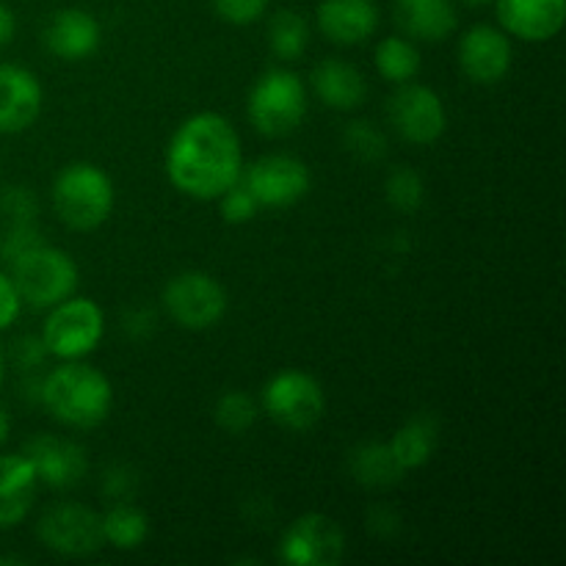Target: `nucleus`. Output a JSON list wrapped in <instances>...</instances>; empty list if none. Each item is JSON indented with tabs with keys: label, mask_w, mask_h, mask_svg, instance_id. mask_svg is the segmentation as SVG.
<instances>
[{
	"label": "nucleus",
	"mask_w": 566,
	"mask_h": 566,
	"mask_svg": "<svg viewBox=\"0 0 566 566\" xmlns=\"http://www.w3.org/2000/svg\"><path fill=\"white\" fill-rule=\"evenodd\" d=\"M44 44L55 59L81 61L99 48V22L83 9H64L44 28Z\"/></svg>",
	"instance_id": "obj_19"
},
{
	"label": "nucleus",
	"mask_w": 566,
	"mask_h": 566,
	"mask_svg": "<svg viewBox=\"0 0 566 566\" xmlns=\"http://www.w3.org/2000/svg\"><path fill=\"white\" fill-rule=\"evenodd\" d=\"M254 420H258V403L249 392L230 390L216 403V423L230 434H243L252 429Z\"/></svg>",
	"instance_id": "obj_27"
},
{
	"label": "nucleus",
	"mask_w": 566,
	"mask_h": 566,
	"mask_svg": "<svg viewBox=\"0 0 566 566\" xmlns=\"http://www.w3.org/2000/svg\"><path fill=\"white\" fill-rule=\"evenodd\" d=\"M346 556V534L326 514H304L285 531L280 558L293 566H335Z\"/></svg>",
	"instance_id": "obj_10"
},
{
	"label": "nucleus",
	"mask_w": 566,
	"mask_h": 566,
	"mask_svg": "<svg viewBox=\"0 0 566 566\" xmlns=\"http://www.w3.org/2000/svg\"><path fill=\"white\" fill-rule=\"evenodd\" d=\"M0 213L9 224H28V221L36 219L39 202L31 193V188H9V191L0 197Z\"/></svg>",
	"instance_id": "obj_31"
},
{
	"label": "nucleus",
	"mask_w": 566,
	"mask_h": 566,
	"mask_svg": "<svg viewBox=\"0 0 566 566\" xmlns=\"http://www.w3.org/2000/svg\"><path fill=\"white\" fill-rule=\"evenodd\" d=\"M348 470L357 479V484L370 486V490L396 486L407 473L385 442H365V446L354 448L352 459H348Z\"/></svg>",
	"instance_id": "obj_23"
},
{
	"label": "nucleus",
	"mask_w": 566,
	"mask_h": 566,
	"mask_svg": "<svg viewBox=\"0 0 566 566\" xmlns=\"http://www.w3.org/2000/svg\"><path fill=\"white\" fill-rule=\"evenodd\" d=\"M99 523H103V539L116 551H136L149 534L147 514L142 509L130 506V501L114 503L105 512V517H99Z\"/></svg>",
	"instance_id": "obj_24"
},
{
	"label": "nucleus",
	"mask_w": 566,
	"mask_h": 566,
	"mask_svg": "<svg viewBox=\"0 0 566 566\" xmlns=\"http://www.w3.org/2000/svg\"><path fill=\"white\" fill-rule=\"evenodd\" d=\"M392 127L398 136L409 144H434L437 138L446 133L448 116L446 105H442L440 94L429 86H418V83H401L396 94L387 105Z\"/></svg>",
	"instance_id": "obj_12"
},
{
	"label": "nucleus",
	"mask_w": 566,
	"mask_h": 566,
	"mask_svg": "<svg viewBox=\"0 0 566 566\" xmlns=\"http://www.w3.org/2000/svg\"><path fill=\"white\" fill-rule=\"evenodd\" d=\"M343 144H346V149L354 158L368 160V164H376V160H381L387 155V136L374 122H352L346 127V133H343Z\"/></svg>",
	"instance_id": "obj_28"
},
{
	"label": "nucleus",
	"mask_w": 566,
	"mask_h": 566,
	"mask_svg": "<svg viewBox=\"0 0 566 566\" xmlns=\"http://www.w3.org/2000/svg\"><path fill=\"white\" fill-rule=\"evenodd\" d=\"M164 307L182 329H210L227 313V293L216 276L205 271H182L164 287Z\"/></svg>",
	"instance_id": "obj_7"
},
{
	"label": "nucleus",
	"mask_w": 566,
	"mask_h": 566,
	"mask_svg": "<svg viewBox=\"0 0 566 566\" xmlns=\"http://www.w3.org/2000/svg\"><path fill=\"white\" fill-rule=\"evenodd\" d=\"M122 332H127L133 340H144L155 332V315L149 310H130L122 321Z\"/></svg>",
	"instance_id": "obj_37"
},
{
	"label": "nucleus",
	"mask_w": 566,
	"mask_h": 566,
	"mask_svg": "<svg viewBox=\"0 0 566 566\" xmlns=\"http://www.w3.org/2000/svg\"><path fill=\"white\" fill-rule=\"evenodd\" d=\"M249 122L269 138L287 136L307 114V92L296 72L269 70L249 92Z\"/></svg>",
	"instance_id": "obj_5"
},
{
	"label": "nucleus",
	"mask_w": 566,
	"mask_h": 566,
	"mask_svg": "<svg viewBox=\"0 0 566 566\" xmlns=\"http://www.w3.org/2000/svg\"><path fill=\"white\" fill-rule=\"evenodd\" d=\"M39 539L48 551L66 558H86L103 547L99 514L81 503H61L39 520Z\"/></svg>",
	"instance_id": "obj_9"
},
{
	"label": "nucleus",
	"mask_w": 566,
	"mask_h": 566,
	"mask_svg": "<svg viewBox=\"0 0 566 566\" xmlns=\"http://www.w3.org/2000/svg\"><path fill=\"white\" fill-rule=\"evenodd\" d=\"M368 528L379 536H396L398 528H401V517L390 509H374L368 514Z\"/></svg>",
	"instance_id": "obj_38"
},
{
	"label": "nucleus",
	"mask_w": 566,
	"mask_h": 566,
	"mask_svg": "<svg viewBox=\"0 0 566 566\" xmlns=\"http://www.w3.org/2000/svg\"><path fill=\"white\" fill-rule=\"evenodd\" d=\"M103 492L114 503L130 501L138 492V473L133 468H127V464H114V468L105 470Z\"/></svg>",
	"instance_id": "obj_33"
},
{
	"label": "nucleus",
	"mask_w": 566,
	"mask_h": 566,
	"mask_svg": "<svg viewBox=\"0 0 566 566\" xmlns=\"http://www.w3.org/2000/svg\"><path fill=\"white\" fill-rule=\"evenodd\" d=\"M512 42L501 28L473 25L459 42V64L473 83L492 86L503 81L512 66Z\"/></svg>",
	"instance_id": "obj_14"
},
{
	"label": "nucleus",
	"mask_w": 566,
	"mask_h": 566,
	"mask_svg": "<svg viewBox=\"0 0 566 566\" xmlns=\"http://www.w3.org/2000/svg\"><path fill=\"white\" fill-rule=\"evenodd\" d=\"M9 431H11V420L9 415H6V409H0V446L9 440Z\"/></svg>",
	"instance_id": "obj_40"
},
{
	"label": "nucleus",
	"mask_w": 566,
	"mask_h": 566,
	"mask_svg": "<svg viewBox=\"0 0 566 566\" xmlns=\"http://www.w3.org/2000/svg\"><path fill=\"white\" fill-rule=\"evenodd\" d=\"M11 282L28 307L48 310L75 293L77 265L66 252L42 243L11 263Z\"/></svg>",
	"instance_id": "obj_4"
},
{
	"label": "nucleus",
	"mask_w": 566,
	"mask_h": 566,
	"mask_svg": "<svg viewBox=\"0 0 566 566\" xmlns=\"http://www.w3.org/2000/svg\"><path fill=\"white\" fill-rule=\"evenodd\" d=\"M39 401L64 426L94 429L108 418L114 390L97 368L70 363L44 376L42 387H39Z\"/></svg>",
	"instance_id": "obj_2"
},
{
	"label": "nucleus",
	"mask_w": 566,
	"mask_h": 566,
	"mask_svg": "<svg viewBox=\"0 0 566 566\" xmlns=\"http://www.w3.org/2000/svg\"><path fill=\"white\" fill-rule=\"evenodd\" d=\"M14 28H17L14 14H11L9 6L0 3V48L11 42V36H14Z\"/></svg>",
	"instance_id": "obj_39"
},
{
	"label": "nucleus",
	"mask_w": 566,
	"mask_h": 566,
	"mask_svg": "<svg viewBox=\"0 0 566 566\" xmlns=\"http://www.w3.org/2000/svg\"><path fill=\"white\" fill-rule=\"evenodd\" d=\"M385 188H387V202H390L396 210H401V213H415L426 199L423 180H420L418 171L407 169V166L392 171V175L387 177Z\"/></svg>",
	"instance_id": "obj_29"
},
{
	"label": "nucleus",
	"mask_w": 566,
	"mask_h": 566,
	"mask_svg": "<svg viewBox=\"0 0 566 566\" xmlns=\"http://www.w3.org/2000/svg\"><path fill=\"white\" fill-rule=\"evenodd\" d=\"M20 307H22V298L20 293H17L11 276L0 274V332H3L6 326L14 324V318L20 315Z\"/></svg>",
	"instance_id": "obj_36"
},
{
	"label": "nucleus",
	"mask_w": 566,
	"mask_h": 566,
	"mask_svg": "<svg viewBox=\"0 0 566 566\" xmlns=\"http://www.w3.org/2000/svg\"><path fill=\"white\" fill-rule=\"evenodd\" d=\"M379 9L374 0H321L318 28L329 42L359 44L374 36Z\"/></svg>",
	"instance_id": "obj_18"
},
{
	"label": "nucleus",
	"mask_w": 566,
	"mask_h": 566,
	"mask_svg": "<svg viewBox=\"0 0 566 566\" xmlns=\"http://www.w3.org/2000/svg\"><path fill=\"white\" fill-rule=\"evenodd\" d=\"M42 114V83L33 72L0 64V133H22Z\"/></svg>",
	"instance_id": "obj_15"
},
{
	"label": "nucleus",
	"mask_w": 566,
	"mask_h": 566,
	"mask_svg": "<svg viewBox=\"0 0 566 566\" xmlns=\"http://www.w3.org/2000/svg\"><path fill=\"white\" fill-rule=\"evenodd\" d=\"M213 6L221 20L232 22V25H249L263 14L269 0H213Z\"/></svg>",
	"instance_id": "obj_34"
},
{
	"label": "nucleus",
	"mask_w": 566,
	"mask_h": 566,
	"mask_svg": "<svg viewBox=\"0 0 566 566\" xmlns=\"http://www.w3.org/2000/svg\"><path fill=\"white\" fill-rule=\"evenodd\" d=\"M241 182L260 208H287L307 197L310 169L291 155H265L241 171Z\"/></svg>",
	"instance_id": "obj_11"
},
{
	"label": "nucleus",
	"mask_w": 566,
	"mask_h": 566,
	"mask_svg": "<svg viewBox=\"0 0 566 566\" xmlns=\"http://www.w3.org/2000/svg\"><path fill=\"white\" fill-rule=\"evenodd\" d=\"M241 138L230 119L205 111L182 122L166 149L171 186L193 199H219L241 180Z\"/></svg>",
	"instance_id": "obj_1"
},
{
	"label": "nucleus",
	"mask_w": 566,
	"mask_h": 566,
	"mask_svg": "<svg viewBox=\"0 0 566 566\" xmlns=\"http://www.w3.org/2000/svg\"><path fill=\"white\" fill-rule=\"evenodd\" d=\"M376 70L385 81L407 83L420 72V53L409 39L387 36L376 44Z\"/></svg>",
	"instance_id": "obj_26"
},
{
	"label": "nucleus",
	"mask_w": 566,
	"mask_h": 566,
	"mask_svg": "<svg viewBox=\"0 0 566 566\" xmlns=\"http://www.w3.org/2000/svg\"><path fill=\"white\" fill-rule=\"evenodd\" d=\"M36 486V470L25 453L0 457V528H14L31 514Z\"/></svg>",
	"instance_id": "obj_17"
},
{
	"label": "nucleus",
	"mask_w": 566,
	"mask_h": 566,
	"mask_svg": "<svg viewBox=\"0 0 566 566\" xmlns=\"http://www.w3.org/2000/svg\"><path fill=\"white\" fill-rule=\"evenodd\" d=\"M462 3H468V6H490V3H495V0H462Z\"/></svg>",
	"instance_id": "obj_41"
},
{
	"label": "nucleus",
	"mask_w": 566,
	"mask_h": 566,
	"mask_svg": "<svg viewBox=\"0 0 566 566\" xmlns=\"http://www.w3.org/2000/svg\"><path fill=\"white\" fill-rule=\"evenodd\" d=\"M310 44V25L298 11L282 9L269 22V48L276 59L296 61Z\"/></svg>",
	"instance_id": "obj_25"
},
{
	"label": "nucleus",
	"mask_w": 566,
	"mask_h": 566,
	"mask_svg": "<svg viewBox=\"0 0 566 566\" xmlns=\"http://www.w3.org/2000/svg\"><path fill=\"white\" fill-rule=\"evenodd\" d=\"M219 199H221V216H224L227 224H243V221L254 219V213H258L260 208L241 180H238L232 188H227Z\"/></svg>",
	"instance_id": "obj_32"
},
{
	"label": "nucleus",
	"mask_w": 566,
	"mask_h": 566,
	"mask_svg": "<svg viewBox=\"0 0 566 566\" xmlns=\"http://www.w3.org/2000/svg\"><path fill=\"white\" fill-rule=\"evenodd\" d=\"M437 440H440V423L434 415H415L396 431L390 451L403 470H418L429 464L431 453L437 451Z\"/></svg>",
	"instance_id": "obj_22"
},
{
	"label": "nucleus",
	"mask_w": 566,
	"mask_h": 566,
	"mask_svg": "<svg viewBox=\"0 0 566 566\" xmlns=\"http://www.w3.org/2000/svg\"><path fill=\"white\" fill-rule=\"evenodd\" d=\"M0 381H3V354H0Z\"/></svg>",
	"instance_id": "obj_42"
},
{
	"label": "nucleus",
	"mask_w": 566,
	"mask_h": 566,
	"mask_svg": "<svg viewBox=\"0 0 566 566\" xmlns=\"http://www.w3.org/2000/svg\"><path fill=\"white\" fill-rule=\"evenodd\" d=\"M105 318L97 302L86 296H70L53 307L42 329L48 354L61 359H81L103 340Z\"/></svg>",
	"instance_id": "obj_6"
},
{
	"label": "nucleus",
	"mask_w": 566,
	"mask_h": 566,
	"mask_svg": "<svg viewBox=\"0 0 566 566\" xmlns=\"http://www.w3.org/2000/svg\"><path fill=\"white\" fill-rule=\"evenodd\" d=\"M42 243L44 238L33 221H28V224H9L6 235L0 238V258L11 265L14 260H20L22 254L31 252V249L42 247Z\"/></svg>",
	"instance_id": "obj_30"
},
{
	"label": "nucleus",
	"mask_w": 566,
	"mask_h": 566,
	"mask_svg": "<svg viewBox=\"0 0 566 566\" xmlns=\"http://www.w3.org/2000/svg\"><path fill=\"white\" fill-rule=\"evenodd\" d=\"M263 407L287 431H307L324 418L326 398L318 381L302 370H282L265 385Z\"/></svg>",
	"instance_id": "obj_8"
},
{
	"label": "nucleus",
	"mask_w": 566,
	"mask_h": 566,
	"mask_svg": "<svg viewBox=\"0 0 566 566\" xmlns=\"http://www.w3.org/2000/svg\"><path fill=\"white\" fill-rule=\"evenodd\" d=\"M396 22L407 36L442 42L457 31L453 0H396Z\"/></svg>",
	"instance_id": "obj_21"
},
{
	"label": "nucleus",
	"mask_w": 566,
	"mask_h": 566,
	"mask_svg": "<svg viewBox=\"0 0 566 566\" xmlns=\"http://www.w3.org/2000/svg\"><path fill=\"white\" fill-rule=\"evenodd\" d=\"M22 453H25L28 462L36 470V479L53 486V490H72L88 473L86 451L77 442L64 440V437L39 434L28 440Z\"/></svg>",
	"instance_id": "obj_13"
},
{
	"label": "nucleus",
	"mask_w": 566,
	"mask_h": 566,
	"mask_svg": "<svg viewBox=\"0 0 566 566\" xmlns=\"http://www.w3.org/2000/svg\"><path fill=\"white\" fill-rule=\"evenodd\" d=\"M310 83H313L318 99H324V105L335 111L357 108V105H363L365 94H368L363 72L340 59H326L315 64Z\"/></svg>",
	"instance_id": "obj_20"
},
{
	"label": "nucleus",
	"mask_w": 566,
	"mask_h": 566,
	"mask_svg": "<svg viewBox=\"0 0 566 566\" xmlns=\"http://www.w3.org/2000/svg\"><path fill=\"white\" fill-rule=\"evenodd\" d=\"M53 208L72 230H97L114 208V182L94 164L64 166L53 182Z\"/></svg>",
	"instance_id": "obj_3"
},
{
	"label": "nucleus",
	"mask_w": 566,
	"mask_h": 566,
	"mask_svg": "<svg viewBox=\"0 0 566 566\" xmlns=\"http://www.w3.org/2000/svg\"><path fill=\"white\" fill-rule=\"evenodd\" d=\"M503 31L523 42H547L564 28L566 0H495Z\"/></svg>",
	"instance_id": "obj_16"
},
{
	"label": "nucleus",
	"mask_w": 566,
	"mask_h": 566,
	"mask_svg": "<svg viewBox=\"0 0 566 566\" xmlns=\"http://www.w3.org/2000/svg\"><path fill=\"white\" fill-rule=\"evenodd\" d=\"M11 354H14L17 365L20 368H39V365L44 363V357H48V348H44L42 337H33V335H25L20 337V340L14 343V348H11Z\"/></svg>",
	"instance_id": "obj_35"
}]
</instances>
